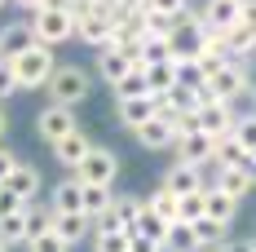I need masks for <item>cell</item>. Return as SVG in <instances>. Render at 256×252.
Returning a JSON list of instances; mask_svg holds the SVG:
<instances>
[{"label": "cell", "instance_id": "cell-14", "mask_svg": "<svg viewBox=\"0 0 256 252\" xmlns=\"http://www.w3.org/2000/svg\"><path fill=\"white\" fill-rule=\"evenodd\" d=\"M132 67H142V58H132V53H124V49H115V45H106V49H98V76L115 89L120 80L132 71Z\"/></svg>", "mask_w": 256, "mask_h": 252}, {"label": "cell", "instance_id": "cell-15", "mask_svg": "<svg viewBox=\"0 0 256 252\" xmlns=\"http://www.w3.org/2000/svg\"><path fill=\"white\" fill-rule=\"evenodd\" d=\"M238 18H243V0H208L199 9V23L208 31H230V27H238Z\"/></svg>", "mask_w": 256, "mask_h": 252}, {"label": "cell", "instance_id": "cell-25", "mask_svg": "<svg viewBox=\"0 0 256 252\" xmlns=\"http://www.w3.org/2000/svg\"><path fill=\"white\" fill-rule=\"evenodd\" d=\"M110 203H115V186H84V217L88 221H98Z\"/></svg>", "mask_w": 256, "mask_h": 252}, {"label": "cell", "instance_id": "cell-11", "mask_svg": "<svg viewBox=\"0 0 256 252\" xmlns=\"http://www.w3.org/2000/svg\"><path fill=\"white\" fill-rule=\"evenodd\" d=\"M132 137H137L146 151H172L177 137H181V128H177V120H168V115H154V120H146Z\"/></svg>", "mask_w": 256, "mask_h": 252}, {"label": "cell", "instance_id": "cell-3", "mask_svg": "<svg viewBox=\"0 0 256 252\" xmlns=\"http://www.w3.org/2000/svg\"><path fill=\"white\" fill-rule=\"evenodd\" d=\"M88 89H93V80H88L84 67H58V71L49 76V84H44L49 106H71V111L88 98Z\"/></svg>", "mask_w": 256, "mask_h": 252}, {"label": "cell", "instance_id": "cell-24", "mask_svg": "<svg viewBox=\"0 0 256 252\" xmlns=\"http://www.w3.org/2000/svg\"><path fill=\"white\" fill-rule=\"evenodd\" d=\"M146 203H150V212L164 221V226H177V195H172V190L154 186L150 195H146Z\"/></svg>", "mask_w": 256, "mask_h": 252}, {"label": "cell", "instance_id": "cell-20", "mask_svg": "<svg viewBox=\"0 0 256 252\" xmlns=\"http://www.w3.org/2000/svg\"><path fill=\"white\" fill-rule=\"evenodd\" d=\"M49 208L53 212H84V186H80L76 177L58 181V186L49 190Z\"/></svg>", "mask_w": 256, "mask_h": 252}, {"label": "cell", "instance_id": "cell-29", "mask_svg": "<svg viewBox=\"0 0 256 252\" xmlns=\"http://www.w3.org/2000/svg\"><path fill=\"white\" fill-rule=\"evenodd\" d=\"M0 239L14 248V243H26V208L22 212H9V217H0Z\"/></svg>", "mask_w": 256, "mask_h": 252}, {"label": "cell", "instance_id": "cell-44", "mask_svg": "<svg viewBox=\"0 0 256 252\" xmlns=\"http://www.w3.org/2000/svg\"><path fill=\"white\" fill-rule=\"evenodd\" d=\"M208 252H226V248H208Z\"/></svg>", "mask_w": 256, "mask_h": 252}, {"label": "cell", "instance_id": "cell-1", "mask_svg": "<svg viewBox=\"0 0 256 252\" xmlns=\"http://www.w3.org/2000/svg\"><path fill=\"white\" fill-rule=\"evenodd\" d=\"M9 67H14L18 89H44V84H49V76L58 71V49L31 45V49H22L18 58H9Z\"/></svg>", "mask_w": 256, "mask_h": 252}, {"label": "cell", "instance_id": "cell-46", "mask_svg": "<svg viewBox=\"0 0 256 252\" xmlns=\"http://www.w3.org/2000/svg\"><path fill=\"white\" fill-rule=\"evenodd\" d=\"M252 102H256V98H252Z\"/></svg>", "mask_w": 256, "mask_h": 252}, {"label": "cell", "instance_id": "cell-4", "mask_svg": "<svg viewBox=\"0 0 256 252\" xmlns=\"http://www.w3.org/2000/svg\"><path fill=\"white\" fill-rule=\"evenodd\" d=\"M71 177H76L80 186H115V177H120V155L110 151V146H98V142H93V151L84 155V164H80Z\"/></svg>", "mask_w": 256, "mask_h": 252}, {"label": "cell", "instance_id": "cell-26", "mask_svg": "<svg viewBox=\"0 0 256 252\" xmlns=\"http://www.w3.org/2000/svg\"><path fill=\"white\" fill-rule=\"evenodd\" d=\"M44 230H53V208L49 203H26V243L36 239V234H44Z\"/></svg>", "mask_w": 256, "mask_h": 252}, {"label": "cell", "instance_id": "cell-33", "mask_svg": "<svg viewBox=\"0 0 256 252\" xmlns=\"http://www.w3.org/2000/svg\"><path fill=\"white\" fill-rule=\"evenodd\" d=\"M199 217H204V190H199V195H181V199H177V221L194 226Z\"/></svg>", "mask_w": 256, "mask_h": 252}, {"label": "cell", "instance_id": "cell-43", "mask_svg": "<svg viewBox=\"0 0 256 252\" xmlns=\"http://www.w3.org/2000/svg\"><path fill=\"white\" fill-rule=\"evenodd\" d=\"M0 252H9V243H4V239H0Z\"/></svg>", "mask_w": 256, "mask_h": 252}, {"label": "cell", "instance_id": "cell-13", "mask_svg": "<svg viewBox=\"0 0 256 252\" xmlns=\"http://www.w3.org/2000/svg\"><path fill=\"white\" fill-rule=\"evenodd\" d=\"M4 190H14L22 203H36V199H40V190H44V177H40V168H36V164L18 159V168L4 177Z\"/></svg>", "mask_w": 256, "mask_h": 252}, {"label": "cell", "instance_id": "cell-22", "mask_svg": "<svg viewBox=\"0 0 256 252\" xmlns=\"http://www.w3.org/2000/svg\"><path fill=\"white\" fill-rule=\"evenodd\" d=\"M142 71H146V84H150V93L159 98V93H168V89L177 84V58H172V62H146Z\"/></svg>", "mask_w": 256, "mask_h": 252}, {"label": "cell", "instance_id": "cell-23", "mask_svg": "<svg viewBox=\"0 0 256 252\" xmlns=\"http://www.w3.org/2000/svg\"><path fill=\"white\" fill-rule=\"evenodd\" d=\"M164 252H204V243H199V234H194V226H186V221H177V226H168V239H164Z\"/></svg>", "mask_w": 256, "mask_h": 252}, {"label": "cell", "instance_id": "cell-6", "mask_svg": "<svg viewBox=\"0 0 256 252\" xmlns=\"http://www.w3.org/2000/svg\"><path fill=\"white\" fill-rule=\"evenodd\" d=\"M110 36H115V9L98 5V9H88V14H80V18H76V40H80V45L106 49Z\"/></svg>", "mask_w": 256, "mask_h": 252}, {"label": "cell", "instance_id": "cell-16", "mask_svg": "<svg viewBox=\"0 0 256 252\" xmlns=\"http://www.w3.org/2000/svg\"><path fill=\"white\" fill-rule=\"evenodd\" d=\"M49 151H53V159H58L62 168H71V173H76L80 164H84V155L93 151V137H88L84 128H76V133H66V137H62L58 146H49Z\"/></svg>", "mask_w": 256, "mask_h": 252}, {"label": "cell", "instance_id": "cell-28", "mask_svg": "<svg viewBox=\"0 0 256 252\" xmlns=\"http://www.w3.org/2000/svg\"><path fill=\"white\" fill-rule=\"evenodd\" d=\"M177 84L190 93H204V67L199 58H177Z\"/></svg>", "mask_w": 256, "mask_h": 252}, {"label": "cell", "instance_id": "cell-21", "mask_svg": "<svg viewBox=\"0 0 256 252\" xmlns=\"http://www.w3.org/2000/svg\"><path fill=\"white\" fill-rule=\"evenodd\" d=\"M36 40H31V27L22 23H9V27H0V58L9 62V58H18L22 49H31Z\"/></svg>", "mask_w": 256, "mask_h": 252}, {"label": "cell", "instance_id": "cell-10", "mask_svg": "<svg viewBox=\"0 0 256 252\" xmlns=\"http://www.w3.org/2000/svg\"><path fill=\"white\" fill-rule=\"evenodd\" d=\"M159 186L172 190L177 199H181V195H199V190H208V173H204V168H194V164H177V159H172V168H164Z\"/></svg>", "mask_w": 256, "mask_h": 252}, {"label": "cell", "instance_id": "cell-32", "mask_svg": "<svg viewBox=\"0 0 256 252\" xmlns=\"http://www.w3.org/2000/svg\"><path fill=\"white\" fill-rule=\"evenodd\" d=\"M194 234H199V243H204V252H208V248H221L226 226H216L212 217H199V221H194Z\"/></svg>", "mask_w": 256, "mask_h": 252}, {"label": "cell", "instance_id": "cell-42", "mask_svg": "<svg viewBox=\"0 0 256 252\" xmlns=\"http://www.w3.org/2000/svg\"><path fill=\"white\" fill-rule=\"evenodd\" d=\"M248 248H252V252H256V234H252V239H248Z\"/></svg>", "mask_w": 256, "mask_h": 252}, {"label": "cell", "instance_id": "cell-5", "mask_svg": "<svg viewBox=\"0 0 256 252\" xmlns=\"http://www.w3.org/2000/svg\"><path fill=\"white\" fill-rule=\"evenodd\" d=\"M204 93L208 98H216V102H238V98H248V80H243V62L234 58V62H221L216 71H208L204 80Z\"/></svg>", "mask_w": 256, "mask_h": 252}, {"label": "cell", "instance_id": "cell-39", "mask_svg": "<svg viewBox=\"0 0 256 252\" xmlns=\"http://www.w3.org/2000/svg\"><path fill=\"white\" fill-rule=\"evenodd\" d=\"M14 168H18V155L9 151V146H0V181H4V177L14 173Z\"/></svg>", "mask_w": 256, "mask_h": 252}, {"label": "cell", "instance_id": "cell-2", "mask_svg": "<svg viewBox=\"0 0 256 252\" xmlns=\"http://www.w3.org/2000/svg\"><path fill=\"white\" fill-rule=\"evenodd\" d=\"M26 27H31V40L44 45V49H58V45L76 40V14L71 9H36L26 18Z\"/></svg>", "mask_w": 256, "mask_h": 252}, {"label": "cell", "instance_id": "cell-37", "mask_svg": "<svg viewBox=\"0 0 256 252\" xmlns=\"http://www.w3.org/2000/svg\"><path fill=\"white\" fill-rule=\"evenodd\" d=\"M243 80H248V98H256V53L243 58Z\"/></svg>", "mask_w": 256, "mask_h": 252}, {"label": "cell", "instance_id": "cell-45", "mask_svg": "<svg viewBox=\"0 0 256 252\" xmlns=\"http://www.w3.org/2000/svg\"><path fill=\"white\" fill-rule=\"evenodd\" d=\"M4 5H9V0H0V9H4Z\"/></svg>", "mask_w": 256, "mask_h": 252}, {"label": "cell", "instance_id": "cell-27", "mask_svg": "<svg viewBox=\"0 0 256 252\" xmlns=\"http://www.w3.org/2000/svg\"><path fill=\"white\" fill-rule=\"evenodd\" d=\"M110 93H115V98H150V84H146V71H142V67H132V71H128V76L120 80V84H115Z\"/></svg>", "mask_w": 256, "mask_h": 252}, {"label": "cell", "instance_id": "cell-41", "mask_svg": "<svg viewBox=\"0 0 256 252\" xmlns=\"http://www.w3.org/2000/svg\"><path fill=\"white\" fill-rule=\"evenodd\" d=\"M248 177H252V186H256V155H252V164H248Z\"/></svg>", "mask_w": 256, "mask_h": 252}, {"label": "cell", "instance_id": "cell-8", "mask_svg": "<svg viewBox=\"0 0 256 252\" xmlns=\"http://www.w3.org/2000/svg\"><path fill=\"white\" fill-rule=\"evenodd\" d=\"M234 120H238V111H234L230 102H216V98H208V93H199L194 128H204V133H212V137H230V133H234Z\"/></svg>", "mask_w": 256, "mask_h": 252}, {"label": "cell", "instance_id": "cell-30", "mask_svg": "<svg viewBox=\"0 0 256 252\" xmlns=\"http://www.w3.org/2000/svg\"><path fill=\"white\" fill-rule=\"evenodd\" d=\"M230 137H234L248 155H256V111H248V115H238V120H234V133H230Z\"/></svg>", "mask_w": 256, "mask_h": 252}, {"label": "cell", "instance_id": "cell-19", "mask_svg": "<svg viewBox=\"0 0 256 252\" xmlns=\"http://www.w3.org/2000/svg\"><path fill=\"white\" fill-rule=\"evenodd\" d=\"M204 217H212L216 226L230 230V221L238 217V199H230V195L216 190V186H208V190H204Z\"/></svg>", "mask_w": 256, "mask_h": 252}, {"label": "cell", "instance_id": "cell-18", "mask_svg": "<svg viewBox=\"0 0 256 252\" xmlns=\"http://www.w3.org/2000/svg\"><path fill=\"white\" fill-rule=\"evenodd\" d=\"M53 230H58L71 248H80V243L93 239V221H88L84 212H53Z\"/></svg>", "mask_w": 256, "mask_h": 252}, {"label": "cell", "instance_id": "cell-40", "mask_svg": "<svg viewBox=\"0 0 256 252\" xmlns=\"http://www.w3.org/2000/svg\"><path fill=\"white\" fill-rule=\"evenodd\" d=\"M4 133H9V115H4V106H0V146H4Z\"/></svg>", "mask_w": 256, "mask_h": 252}, {"label": "cell", "instance_id": "cell-35", "mask_svg": "<svg viewBox=\"0 0 256 252\" xmlns=\"http://www.w3.org/2000/svg\"><path fill=\"white\" fill-rule=\"evenodd\" d=\"M14 93H18V80H14V67H9V62L0 58V102H4V98H14Z\"/></svg>", "mask_w": 256, "mask_h": 252}, {"label": "cell", "instance_id": "cell-12", "mask_svg": "<svg viewBox=\"0 0 256 252\" xmlns=\"http://www.w3.org/2000/svg\"><path fill=\"white\" fill-rule=\"evenodd\" d=\"M159 115V102L150 98H115V120L128 128V133H137V128L146 124V120H154Z\"/></svg>", "mask_w": 256, "mask_h": 252}, {"label": "cell", "instance_id": "cell-38", "mask_svg": "<svg viewBox=\"0 0 256 252\" xmlns=\"http://www.w3.org/2000/svg\"><path fill=\"white\" fill-rule=\"evenodd\" d=\"M128 252H164L159 243H150V239H142V234H132L128 230Z\"/></svg>", "mask_w": 256, "mask_h": 252}, {"label": "cell", "instance_id": "cell-36", "mask_svg": "<svg viewBox=\"0 0 256 252\" xmlns=\"http://www.w3.org/2000/svg\"><path fill=\"white\" fill-rule=\"evenodd\" d=\"M26 203L14 195V190H0V217H9V212H22Z\"/></svg>", "mask_w": 256, "mask_h": 252}, {"label": "cell", "instance_id": "cell-7", "mask_svg": "<svg viewBox=\"0 0 256 252\" xmlns=\"http://www.w3.org/2000/svg\"><path fill=\"white\" fill-rule=\"evenodd\" d=\"M212 151H216V137L204 133V128H181L177 146H172V159L177 164H194V168H212Z\"/></svg>", "mask_w": 256, "mask_h": 252}, {"label": "cell", "instance_id": "cell-31", "mask_svg": "<svg viewBox=\"0 0 256 252\" xmlns=\"http://www.w3.org/2000/svg\"><path fill=\"white\" fill-rule=\"evenodd\" d=\"M146 14H159L168 23H177V18L190 14V0H146Z\"/></svg>", "mask_w": 256, "mask_h": 252}, {"label": "cell", "instance_id": "cell-9", "mask_svg": "<svg viewBox=\"0 0 256 252\" xmlns=\"http://www.w3.org/2000/svg\"><path fill=\"white\" fill-rule=\"evenodd\" d=\"M80 120H76V111L71 106H44L40 115H36V133H40V142L44 146H58L66 133H76Z\"/></svg>", "mask_w": 256, "mask_h": 252}, {"label": "cell", "instance_id": "cell-17", "mask_svg": "<svg viewBox=\"0 0 256 252\" xmlns=\"http://www.w3.org/2000/svg\"><path fill=\"white\" fill-rule=\"evenodd\" d=\"M208 186H216V190H226L230 199H248L256 186H252V177H248V168H212V177H208Z\"/></svg>", "mask_w": 256, "mask_h": 252}, {"label": "cell", "instance_id": "cell-34", "mask_svg": "<svg viewBox=\"0 0 256 252\" xmlns=\"http://www.w3.org/2000/svg\"><path fill=\"white\" fill-rule=\"evenodd\" d=\"M26 252H71V243H66L58 230H44V234H36V239L26 243Z\"/></svg>", "mask_w": 256, "mask_h": 252}]
</instances>
